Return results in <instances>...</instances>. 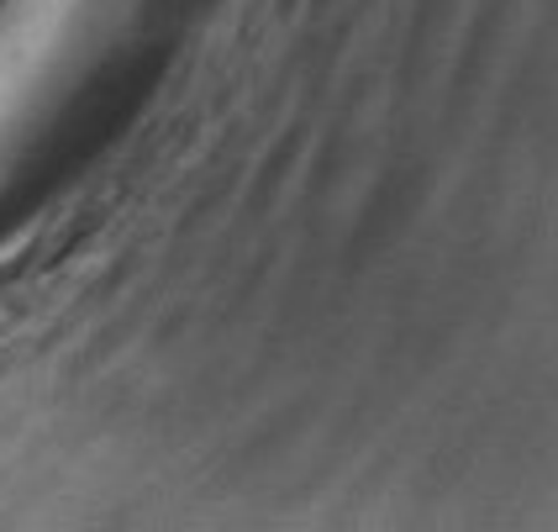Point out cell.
Here are the masks:
<instances>
[{"mask_svg": "<svg viewBox=\"0 0 558 532\" xmlns=\"http://www.w3.org/2000/svg\"><path fill=\"white\" fill-rule=\"evenodd\" d=\"M137 0H5L0 5V174L69 95Z\"/></svg>", "mask_w": 558, "mask_h": 532, "instance_id": "1", "label": "cell"}]
</instances>
